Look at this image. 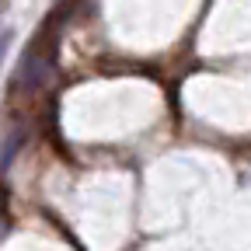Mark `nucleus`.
<instances>
[{
    "label": "nucleus",
    "mask_w": 251,
    "mask_h": 251,
    "mask_svg": "<svg viewBox=\"0 0 251 251\" xmlns=\"http://www.w3.org/2000/svg\"><path fill=\"white\" fill-rule=\"evenodd\" d=\"M7 46H11V31H4V35H0V63H4V52H7Z\"/></svg>",
    "instance_id": "f03ea898"
},
{
    "label": "nucleus",
    "mask_w": 251,
    "mask_h": 251,
    "mask_svg": "<svg viewBox=\"0 0 251 251\" xmlns=\"http://www.w3.org/2000/svg\"><path fill=\"white\" fill-rule=\"evenodd\" d=\"M14 150H18V136H11V140L4 143V150H0V171H4V168L11 164V157H14Z\"/></svg>",
    "instance_id": "f257e3e1"
}]
</instances>
